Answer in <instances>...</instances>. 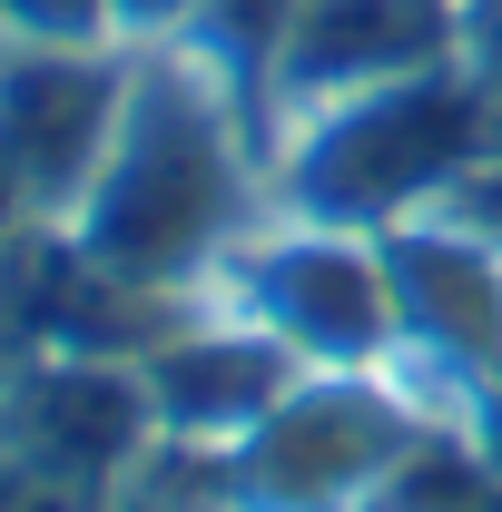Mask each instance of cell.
Segmentation results:
<instances>
[{
  "label": "cell",
  "instance_id": "6da1fadb",
  "mask_svg": "<svg viewBox=\"0 0 502 512\" xmlns=\"http://www.w3.org/2000/svg\"><path fill=\"white\" fill-rule=\"evenodd\" d=\"M207 217H217V148L178 109H148L109 197V247H128L119 266H168Z\"/></svg>",
  "mask_w": 502,
  "mask_h": 512
},
{
  "label": "cell",
  "instance_id": "7a4b0ae2",
  "mask_svg": "<svg viewBox=\"0 0 502 512\" xmlns=\"http://www.w3.org/2000/svg\"><path fill=\"white\" fill-rule=\"evenodd\" d=\"M463 138V99L453 89H394L365 99L355 119L335 128V148L315 158V188L325 197H394L414 178H434V158Z\"/></svg>",
  "mask_w": 502,
  "mask_h": 512
},
{
  "label": "cell",
  "instance_id": "3957f363",
  "mask_svg": "<svg viewBox=\"0 0 502 512\" xmlns=\"http://www.w3.org/2000/svg\"><path fill=\"white\" fill-rule=\"evenodd\" d=\"M434 0H296L286 20V60L306 79H355V69H394L424 50Z\"/></svg>",
  "mask_w": 502,
  "mask_h": 512
},
{
  "label": "cell",
  "instance_id": "277c9868",
  "mask_svg": "<svg viewBox=\"0 0 502 512\" xmlns=\"http://www.w3.org/2000/svg\"><path fill=\"white\" fill-rule=\"evenodd\" d=\"M276 306L286 325H306L315 345H355L365 325H375V286H365V266L355 256H286V276H276Z\"/></svg>",
  "mask_w": 502,
  "mask_h": 512
},
{
  "label": "cell",
  "instance_id": "5b68a950",
  "mask_svg": "<svg viewBox=\"0 0 502 512\" xmlns=\"http://www.w3.org/2000/svg\"><path fill=\"white\" fill-rule=\"evenodd\" d=\"M89 128H99V89H89L79 69H30V79H10V138H20L30 168H69Z\"/></svg>",
  "mask_w": 502,
  "mask_h": 512
},
{
  "label": "cell",
  "instance_id": "8992f818",
  "mask_svg": "<svg viewBox=\"0 0 502 512\" xmlns=\"http://www.w3.org/2000/svg\"><path fill=\"white\" fill-rule=\"evenodd\" d=\"M384 434H375V404H315V414H296L286 434H276V483H335L345 463H365Z\"/></svg>",
  "mask_w": 502,
  "mask_h": 512
},
{
  "label": "cell",
  "instance_id": "52a82bcc",
  "mask_svg": "<svg viewBox=\"0 0 502 512\" xmlns=\"http://www.w3.org/2000/svg\"><path fill=\"white\" fill-rule=\"evenodd\" d=\"M40 414H60L50 434H60V444H79V453H109V444L128 434V394H119V384H99V375L50 384V404H40Z\"/></svg>",
  "mask_w": 502,
  "mask_h": 512
},
{
  "label": "cell",
  "instance_id": "ba28073f",
  "mask_svg": "<svg viewBox=\"0 0 502 512\" xmlns=\"http://www.w3.org/2000/svg\"><path fill=\"white\" fill-rule=\"evenodd\" d=\"M256 384H266V355H178V404H237L247 394L256 404Z\"/></svg>",
  "mask_w": 502,
  "mask_h": 512
},
{
  "label": "cell",
  "instance_id": "9c48e42d",
  "mask_svg": "<svg viewBox=\"0 0 502 512\" xmlns=\"http://www.w3.org/2000/svg\"><path fill=\"white\" fill-rule=\"evenodd\" d=\"M197 10L217 20L227 50H266V40H286V20H296V0H197Z\"/></svg>",
  "mask_w": 502,
  "mask_h": 512
},
{
  "label": "cell",
  "instance_id": "30bf717a",
  "mask_svg": "<svg viewBox=\"0 0 502 512\" xmlns=\"http://www.w3.org/2000/svg\"><path fill=\"white\" fill-rule=\"evenodd\" d=\"M10 20H30V30H50V40H79V30H99V10L109 0H0Z\"/></svg>",
  "mask_w": 502,
  "mask_h": 512
},
{
  "label": "cell",
  "instance_id": "8fae6325",
  "mask_svg": "<svg viewBox=\"0 0 502 512\" xmlns=\"http://www.w3.org/2000/svg\"><path fill=\"white\" fill-rule=\"evenodd\" d=\"M119 20H178V10H197V0H109Z\"/></svg>",
  "mask_w": 502,
  "mask_h": 512
}]
</instances>
